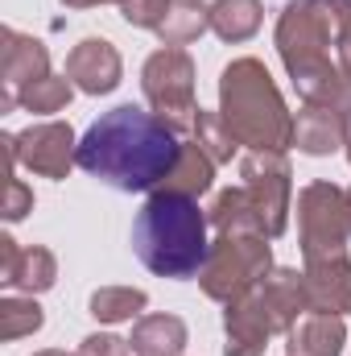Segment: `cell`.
Instances as JSON below:
<instances>
[{
	"label": "cell",
	"instance_id": "cell-18",
	"mask_svg": "<svg viewBox=\"0 0 351 356\" xmlns=\"http://www.w3.org/2000/svg\"><path fill=\"white\" fill-rule=\"evenodd\" d=\"M132 353L137 356H182L186 348V323L178 315H149L132 327Z\"/></svg>",
	"mask_w": 351,
	"mask_h": 356
},
{
	"label": "cell",
	"instance_id": "cell-28",
	"mask_svg": "<svg viewBox=\"0 0 351 356\" xmlns=\"http://www.w3.org/2000/svg\"><path fill=\"white\" fill-rule=\"evenodd\" d=\"M79 356H128V340H120V336H87Z\"/></svg>",
	"mask_w": 351,
	"mask_h": 356
},
{
	"label": "cell",
	"instance_id": "cell-10",
	"mask_svg": "<svg viewBox=\"0 0 351 356\" xmlns=\"http://www.w3.org/2000/svg\"><path fill=\"white\" fill-rule=\"evenodd\" d=\"M0 75H4V112L21 99V91L33 88L37 79L50 75V54L42 42L33 38H21L17 29H4V63H0Z\"/></svg>",
	"mask_w": 351,
	"mask_h": 356
},
{
	"label": "cell",
	"instance_id": "cell-12",
	"mask_svg": "<svg viewBox=\"0 0 351 356\" xmlns=\"http://www.w3.org/2000/svg\"><path fill=\"white\" fill-rule=\"evenodd\" d=\"M252 294L261 298V307L268 311V319H273V327H277V332H289V327L310 311L306 277H302V273H293V269H277V273L261 277V286H257Z\"/></svg>",
	"mask_w": 351,
	"mask_h": 356
},
{
	"label": "cell",
	"instance_id": "cell-17",
	"mask_svg": "<svg viewBox=\"0 0 351 356\" xmlns=\"http://www.w3.org/2000/svg\"><path fill=\"white\" fill-rule=\"evenodd\" d=\"M343 319L327 311H306L302 323L289 327V356H339L343 353Z\"/></svg>",
	"mask_w": 351,
	"mask_h": 356
},
{
	"label": "cell",
	"instance_id": "cell-15",
	"mask_svg": "<svg viewBox=\"0 0 351 356\" xmlns=\"http://www.w3.org/2000/svg\"><path fill=\"white\" fill-rule=\"evenodd\" d=\"M0 253H4V261H0V282H4V286L29 290V294L54 286V253H50V249H42V245L21 249L17 241L4 236V241H0Z\"/></svg>",
	"mask_w": 351,
	"mask_h": 356
},
{
	"label": "cell",
	"instance_id": "cell-19",
	"mask_svg": "<svg viewBox=\"0 0 351 356\" xmlns=\"http://www.w3.org/2000/svg\"><path fill=\"white\" fill-rule=\"evenodd\" d=\"M211 224L219 228V236H264V224L257 216V203L244 186L223 191L211 207Z\"/></svg>",
	"mask_w": 351,
	"mask_h": 356
},
{
	"label": "cell",
	"instance_id": "cell-23",
	"mask_svg": "<svg viewBox=\"0 0 351 356\" xmlns=\"http://www.w3.org/2000/svg\"><path fill=\"white\" fill-rule=\"evenodd\" d=\"M145 290H132V286H108V290H95L91 294V315L99 323H124L132 319L141 307H145Z\"/></svg>",
	"mask_w": 351,
	"mask_h": 356
},
{
	"label": "cell",
	"instance_id": "cell-9",
	"mask_svg": "<svg viewBox=\"0 0 351 356\" xmlns=\"http://www.w3.org/2000/svg\"><path fill=\"white\" fill-rule=\"evenodd\" d=\"M12 149L17 158L33 170V175H46V178H67L71 162H75V133L58 120L50 124H33L25 129L21 137H12Z\"/></svg>",
	"mask_w": 351,
	"mask_h": 356
},
{
	"label": "cell",
	"instance_id": "cell-3",
	"mask_svg": "<svg viewBox=\"0 0 351 356\" xmlns=\"http://www.w3.org/2000/svg\"><path fill=\"white\" fill-rule=\"evenodd\" d=\"M132 249L157 277H194L207 266V216L198 199L153 191L132 224Z\"/></svg>",
	"mask_w": 351,
	"mask_h": 356
},
{
	"label": "cell",
	"instance_id": "cell-29",
	"mask_svg": "<svg viewBox=\"0 0 351 356\" xmlns=\"http://www.w3.org/2000/svg\"><path fill=\"white\" fill-rule=\"evenodd\" d=\"M33 207V195L25 191V182L21 178H8V199H4V216L8 220H21L25 211Z\"/></svg>",
	"mask_w": 351,
	"mask_h": 356
},
{
	"label": "cell",
	"instance_id": "cell-20",
	"mask_svg": "<svg viewBox=\"0 0 351 356\" xmlns=\"http://www.w3.org/2000/svg\"><path fill=\"white\" fill-rule=\"evenodd\" d=\"M207 25H211V8H203L198 0H166V8H162L153 33H157L166 46H186V42H194Z\"/></svg>",
	"mask_w": 351,
	"mask_h": 356
},
{
	"label": "cell",
	"instance_id": "cell-22",
	"mask_svg": "<svg viewBox=\"0 0 351 356\" xmlns=\"http://www.w3.org/2000/svg\"><path fill=\"white\" fill-rule=\"evenodd\" d=\"M211 29L223 42H248L261 29V0H219L211 8Z\"/></svg>",
	"mask_w": 351,
	"mask_h": 356
},
{
	"label": "cell",
	"instance_id": "cell-5",
	"mask_svg": "<svg viewBox=\"0 0 351 356\" xmlns=\"http://www.w3.org/2000/svg\"><path fill=\"white\" fill-rule=\"evenodd\" d=\"M268 236H219L203 266V290L219 302H236L268 273Z\"/></svg>",
	"mask_w": 351,
	"mask_h": 356
},
{
	"label": "cell",
	"instance_id": "cell-2",
	"mask_svg": "<svg viewBox=\"0 0 351 356\" xmlns=\"http://www.w3.org/2000/svg\"><path fill=\"white\" fill-rule=\"evenodd\" d=\"M351 21V0H293L277 21V50L306 104L351 112V88L331 67L327 46H339Z\"/></svg>",
	"mask_w": 351,
	"mask_h": 356
},
{
	"label": "cell",
	"instance_id": "cell-32",
	"mask_svg": "<svg viewBox=\"0 0 351 356\" xmlns=\"http://www.w3.org/2000/svg\"><path fill=\"white\" fill-rule=\"evenodd\" d=\"M343 145H348V158H351V112H348V133H343Z\"/></svg>",
	"mask_w": 351,
	"mask_h": 356
},
{
	"label": "cell",
	"instance_id": "cell-34",
	"mask_svg": "<svg viewBox=\"0 0 351 356\" xmlns=\"http://www.w3.org/2000/svg\"><path fill=\"white\" fill-rule=\"evenodd\" d=\"M348 211H351V191H348Z\"/></svg>",
	"mask_w": 351,
	"mask_h": 356
},
{
	"label": "cell",
	"instance_id": "cell-21",
	"mask_svg": "<svg viewBox=\"0 0 351 356\" xmlns=\"http://www.w3.org/2000/svg\"><path fill=\"white\" fill-rule=\"evenodd\" d=\"M211 178H215V162H211V154H207L198 141H182V158H178L174 175L166 178L162 191H174V195H190V199H198L203 191H211Z\"/></svg>",
	"mask_w": 351,
	"mask_h": 356
},
{
	"label": "cell",
	"instance_id": "cell-24",
	"mask_svg": "<svg viewBox=\"0 0 351 356\" xmlns=\"http://www.w3.org/2000/svg\"><path fill=\"white\" fill-rule=\"evenodd\" d=\"M190 129H194V141L211 154V162H215V166H219V162H232V154H236V145H240V141L232 137V129L223 124V116H215V112H203V108H198Z\"/></svg>",
	"mask_w": 351,
	"mask_h": 356
},
{
	"label": "cell",
	"instance_id": "cell-6",
	"mask_svg": "<svg viewBox=\"0 0 351 356\" xmlns=\"http://www.w3.org/2000/svg\"><path fill=\"white\" fill-rule=\"evenodd\" d=\"M298 224H302V253L306 261L339 257L351 236L348 191L335 182H310L298 199Z\"/></svg>",
	"mask_w": 351,
	"mask_h": 356
},
{
	"label": "cell",
	"instance_id": "cell-30",
	"mask_svg": "<svg viewBox=\"0 0 351 356\" xmlns=\"http://www.w3.org/2000/svg\"><path fill=\"white\" fill-rule=\"evenodd\" d=\"M339 71H343V79L351 88V21H348V29L339 33Z\"/></svg>",
	"mask_w": 351,
	"mask_h": 356
},
{
	"label": "cell",
	"instance_id": "cell-31",
	"mask_svg": "<svg viewBox=\"0 0 351 356\" xmlns=\"http://www.w3.org/2000/svg\"><path fill=\"white\" fill-rule=\"evenodd\" d=\"M67 4H71V8H87V4H103V0H67ZM120 4H124V0H120Z\"/></svg>",
	"mask_w": 351,
	"mask_h": 356
},
{
	"label": "cell",
	"instance_id": "cell-26",
	"mask_svg": "<svg viewBox=\"0 0 351 356\" xmlns=\"http://www.w3.org/2000/svg\"><path fill=\"white\" fill-rule=\"evenodd\" d=\"M17 104H25L29 112H62V108L71 104V79H54V75H46V79H37L33 88L21 91Z\"/></svg>",
	"mask_w": 351,
	"mask_h": 356
},
{
	"label": "cell",
	"instance_id": "cell-4",
	"mask_svg": "<svg viewBox=\"0 0 351 356\" xmlns=\"http://www.w3.org/2000/svg\"><path fill=\"white\" fill-rule=\"evenodd\" d=\"M219 116L240 145L273 149V154L293 145V116L285 112V99L277 95L264 63H257V58H236L223 71Z\"/></svg>",
	"mask_w": 351,
	"mask_h": 356
},
{
	"label": "cell",
	"instance_id": "cell-8",
	"mask_svg": "<svg viewBox=\"0 0 351 356\" xmlns=\"http://www.w3.org/2000/svg\"><path fill=\"white\" fill-rule=\"evenodd\" d=\"M244 175V191L252 195L257 203V216L264 224V236H281L285 224H289V166L281 154L273 149H252L240 166Z\"/></svg>",
	"mask_w": 351,
	"mask_h": 356
},
{
	"label": "cell",
	"instance_id": "cell-7",
	"mask_svg": "<svg viewBox=\"0 0 351 356\" xmlns=\"http://www.w3.org/2000/svg\"><path fill=\"white\" fill-rule=\"evenodd\" d=\"M141 88H145V99L153 104V112L174 133L194 124V112H198L194 108V63L182 46H166L145 63Z\"/></svg>",
	"mask_w": 351,
	"mask_h": 356
},
{
	"label": "cell",
	"instance_id": "cell-16",
	"mask_svg": "<svg viewBox=\"0 0 351 356\" xmlns=\"http://www.w3.org/2000/svg\"><path fill=\"white\" fill-rule=\"evenodd\" d=\"M343 133H348V112H335V108L306 104V112H298V120H293V145L314 158L335 154L343 145Z\"/></svg>",
	"mask_w": 351,
	"mask_h": 356
},
{
	"label": "cell",
	"instance_id": "cell-27",
	"mask_svg": "<svg viewBox=\"0 0 351 356\" xmlns=\"http://www.w3.org/2000/svg\"><path fill=\"white\" fill-rule=\"evenodd\" d=\"M120 8H124V21H128V25L153 29L157 17H162V8H166V0H124Z\"/></svg>",
	"mask_w": 351,
	"mask_h": 356
},
{
	"label": "cell",
	"instance_id": "cell-11",
	"mask_svg": "<svg viewBox=\"0 0 351 356\" xmlns=\"http://www.w3.org/2000/svg\"><path fill=\"white\" fill-rule=\"evenodd\" d=\"M306 294H310V311H327V315H348L351 311V261L339 257H323V261H306Z\"/></svg>",
	"mask_w": 351,
	"mask_h": 356
},
{
	"label": "cell",
	"instance_id": "cell-14",
	"mask_svg": "<svg viewBox=\"0 0 351 356\" xmlns=\"http://www.w3.org/2000/svg\"><path fill=\"white\" fill-rule=\"evenodd\" d=\"M223 323H228V356H261L264 340L277 332L273 319H268V311L261 307V298H257L252 290H248L244 298L228 302Z\"/></svg>",
	"mask_w": 351,
	"mask_h": 356
},
{
	"label": "cell",
	"instance_id": "cell-1",
	"mask_svg": "<svg viewBox=\"0 0 351 356\" xmlns=\"http://www.w3.org/2000/svg\"><path fill=\"white\" fill-rule=\"evenodd\" d=\"M178 158H182L178 133L157 112H145V108H132V104L103 112L83 133V141L75 149V162L99 182L116 186V191H157V186H166Z\"/></svg>",
	"mask_w": 351,
	"mask_h": 356
},
{
	"label": "cell",
	"instance_id": "cell-13",
	"mask_svg": "<svg viewBox=\"0 0 351 356\" xmlns=\"http://www.w3.org/2000/svg\"><path fill=\"white\" fill-rule=\"evenodd\" d=\"M67 79H75L87 95H103L120 83V54L112 50V42L87 38L71 50L67 58Z\"/></svg>",
	"mask_w": 351,
	"mask_h": 356
},
{
	"label": "cell",
	"instance_id": "cell-25",
	"mask_svg": "<svg viewBox=\"0 0 351 356\" xmlns=\"http://www.w3.org/2000/svg\"><path fill=\"white\" fill-rule=\"evenodd\" d=\"M42 327V307L29 298H4L0 302V340H17L25 332Z\"/></svg>",
	"mask_w": 351,
	"mask_h": 356
},
{
	"label": "cell",
	"instance_id": "cell-33",
	"mask_svg": "<svg viewBox=\"0 0 351 356\" xmlns=\"http://www.w3.org/2000/svg\"><path fill=\"white\" fill-rule=\"evenodd\" d=\"M37 356H67V353H37Z\"/></svg>",
	"mask_w": 351,
	"mask_h": 356
}]
</instances>
